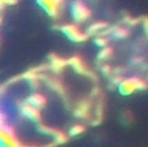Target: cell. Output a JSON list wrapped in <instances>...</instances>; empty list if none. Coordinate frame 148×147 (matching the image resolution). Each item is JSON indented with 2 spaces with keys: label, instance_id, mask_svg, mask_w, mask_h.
<instances>
[{
  "label": "cell",
  "instance_id": "cell-4",
  "mask_svg": "<svg viewBox=\"0 0 148 147\" xmlns=\"http://www.w3.org/2000/svg\"><path fill=\"white\" fill-rule=\"evenodd\" d=\"M60 30L73 42H84L88 38V34L82 33V31L74 25H64L60 27Z\"/></svg>",
  "mask_w": 148,
  "mask_h": 147
},
{
  "label": "cell",
  "instance_id": "cell-11",
  "mask_svg": "<svg viewBox=\"0 0 148 147\" xmlns=\"http://www.w3.org/2000/svg\"><path fill=\"white\" fill-rule=\"evenodd\" d=\"M83 130H84V128L82 125H74L73 128H70L69 133H70V135H77V134H81Z\"/></svg>",
  "mask_w": 148,
  "mask_h": 147
},
{
  "label": "cell",
  "instance_id": "cell-13",
  "mask_svg": "<svg viewBox=\"0 0 148 147\" xmlns=\"http://www.w3.org/2000/svg\"><path fill=\"white\" fill-rule=\"evenodd\" d=\"M95 43H96L97 46H100V47H104L105 44H107V39L105 38H96L95 39Z\"/></svg>",
  "mask_w": 148,
  "mask_h": 147
},
{
  "label": "cell",
  "instance_id": "cell-8",
  "mask_svg": "<svg viewBox=\"0 0 148 147\" xmlns=\"http://www.w3.org/2000/svg\"><path fill=\"white\" fill-rule=\"evenodd\" d=\"M87 112H88V103H87V102H84V103H81V104H79V107L77 108L75 116H78V117H84V116H87Z\"/></svg>",
  "mask_w": 148,
  "mask_h": 147
},
{
  "label": "cell",
  "instance_id": "cell-12",
  "mask_svg": "<svg viewBox=\"0 0 148 147\" xmlns=\"http://www.w3.org/2000/svg\"><path fill=\"white\" fill-rule=\"evenodd\" d=\"M110 54H112V51H110L109 48H103L101 51H100V54H99V59H101V60L107 59Z\"/></svg>",
  "mask_w": 148,
  "mask_h": 147
},
{
  "label": "cell",
  "instance_id": "cell-7",
  "mask_svg": "<svg viewBox=\"0 0 148 147\" xmlns=\"http://www.w3.org/2000/svg\"><path fill=\"white\" fill-rule=\"evenodd\" d=\"M26 102H27L29 104H31V106L39 108V109H42L44 106H46V98L39 93H35V94H33V95H30Z\"/></svg>",
  "mask_w": 148,
  "mask_h": 147
},
{
  "label": "cell",
  "instance_id": "cell-10",
  "mask_svg": "<svg viewBox=\"0 0 148 147\" xmlns=\"http://www.w3.org/2000/svg\"><path fill=\"white\" fill-rule=\"evenodd\" d=\"M105 26H107V23H103V22L94 23V25H91L88 27V31H87V34H92V33H95V31H99V30H101L103 27H105Z\"/></svg>",
  "mask_w": 148,
  "mask_h": 147
},
{
  "label": "cell",
  "instance_id": "cell-5",
  "mask_svg": "<svg viewBox=\"0 0 148 147\" xmlns=\"http://www.w3.org/2000/svg\"><path fill=\"white\" fill-rule=\"evenodd\" d=\"M62 1H64V0H36V3H38L47 12V14L51 16V17H57L60 5H61Z\"/></svg>",
  "mask_w": 148,
  "mask_h": 147
},
{
  "label": "cell",
  "instance_id": "cell-3",
  "mask_svg": "<svg viewBox=\"0 0 148 147\" xmlns=\"http://www.w3.org/2000/svg\"><path fill=\"white\" fill-rule=\"evenodd\" d=\"M70 12H72L73 18L77 21V22H83L91 14V10L88 9L87 5H84L81 0H75L73 1L72 8H70Z\"/></svg>",
  "mask_w": 148,
  "mask_h": 147
},
{
  "label": "cell",
  "instance_id": "cell-9",
  "mask_svg": "<svg viewBox=\"0 0 148 147\" xmlns=\"http://www.w3.org/2000/svg\"><path fill=\"white\" fill-rule=\"evenodd\" d=\"M127 30L126 29H122V27H118V29H114V31H113V36H116V38L118 39H122L125 38V36H127Z\"/></svg>",
  "mask_w": 148,
  "mask_h": 147
},
{
  "label": "cell",
  "instance_id": "cell-2",
  "mask_svg": "<svg viewBox=\"0 0 148 147\" xmlns=\"http://www.w3.org/2000/svg\"><path fill=\"white\" fill-rule=\"evenodd\" d=\"M146 87V85L143 83V81L136 80V78H129V80H125L122 82H120L118 85V91L122 95H130V94L135 93L138 90H142V89Z\"/></svg>",
  "mask_w": 148,
  "mask_h": 147
},
{
  "label": "cell",
  "instance_id": "cell-1",
  "mask_svg": "<svg viewBox=\"0 0 148 147\" xmlns=\"http://www.w3.org/2000/svg\"><path fill=\"white\" fill-rule=\"evenodd\" d=\"M18 139L10 125L7 122H0V146H18Z\"/></svg>",
  "mask_w": 148,
  "mask_h": 147
},
{
  "label": "cell",
  "instance_id": "cell-14",
  "mask_svg": "<svg viewBox=\"0 0 148 147\" xmlns=\"http://www.w3.org/2000/svg\"><path fill=\"white\" fill-rule=\"evenodd\" d=\"M0 22H1V18H0Z\"/></svg>",
  "mask_w": 148,
  "mask_h": 147
},
{
  "label": "cell",
  "instance_id": "cell-6",
  "mask_svg": "<svg viewBox=\"0 0 148 147\" xmlns=\"http://www.w3.org/2000/svg\"><path fill=\"white\" fill-rule=\"evenodd\" d=\"M21 112H22L23 116L27 117L29 120H31V121H34V122L39 121V119H40V112H39V108H36V107L29 104L27 102L21 106Z\"/></svg>",
  "mask_w": 148,
  "mask_h": 147
}]
</instances>
